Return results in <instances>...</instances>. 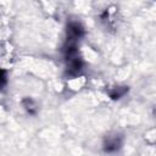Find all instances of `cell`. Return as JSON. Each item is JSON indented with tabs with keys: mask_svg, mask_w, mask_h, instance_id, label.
<instances>
[{
	"mask_svg": "<svg viewBox=\"0 0 156 156\" xmlns=\"http://www.w3.org/2000/svg\"><path fill=\"white\" fill-rule=\"evenodd\" d=\"M84 35V28L78 22H69L67 26V40L69 43H77L82 37Z\"/></svg>",
	"mask_w": 156,
	"mask_h": 156,
	"instance_id": "6da1fadb",
	"label": "cell"
},
{
	"mask_svg": "<svg viewBox=\"0 0 156 156\" xmlns=\"http://www.w3.org/2000/svg\"><path fill=\"white\" fill-rule=\"evenodd\" d=\"M122 146V136L118 134H113V135H108L105 138L104 141V151L112 154L116 152L121 149Z\"/></svg>",
	"mask_w": 156,
	"mask_h": 156,
	"instance_id": "7a4b0ae2",
	"label": "cell"
},
{
	"mask_svg": "<svg viewBox=\"0 0 156 156\" xmlns=\"http://www.w3.org/2000/svg\"><path fill=\"white\" fill-rule=\"evenodd\" d=\"M119 89H121V88H117V89H115V91H113V93H111V94H110L112 99H119L121 96H123V95H124L126 89H124V90H122V91H121Z\"/></svg>",
	"mask_w": 156,
	"mask_h": 156,
	"instance_id": "3957f363",
	"label": "cell"
},
{
	"mask_svg": "<svg viewBox=\"0 0 156 156\" xmlns=\"http://www.w3.org/2000/svg\"><path fill=\"white\" fill-rule=\"evenodd\" d=\"M1 82H5V71L0 69V85H1Z\"/></svg>",
	"mask_w": 156,
	"mask_h": 156,
	"instance_id": "277c9868",
	"label": "cell"
}]
</instances>
